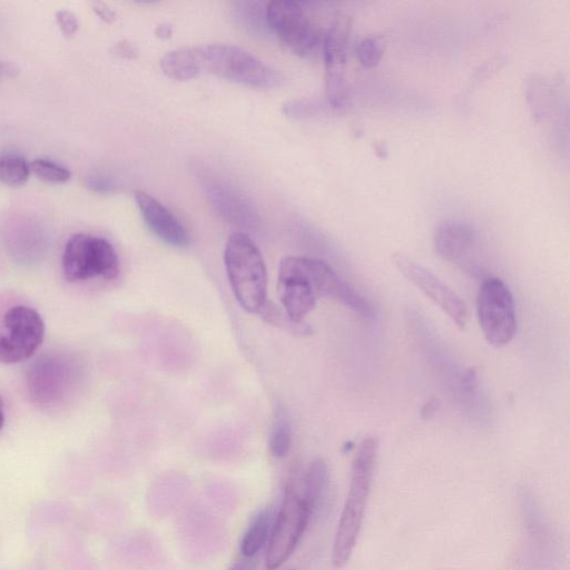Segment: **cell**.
Segmentation results:
<instances>
[{
  "label": "cell",
  "mask_w": 570,
  "mask_h": 570,
  "mask_svg": "<svg viewBox=\"0 0 570 570\" xmlns=\"http://www.w3.org/2000/svg\"><path fill=\"white\" fill-rule=\"evenodd\" d=\"M277 289L285 313L294 321H303L317 301L307 274L306 257L286 256L281 261Z\"/></svg>",
  "instance_id": "obj_11"
},
{
  "label": "cell",
  "mask_w": 570,
  "mask_h": 570,
  "mask_svg": "<svg viewBox=\"0 0 570 570\" xmlns=\"http://www.w3.org/2000/svg\"><path fill=\"white\" fill-rule=\"evenodd\" d=\"M384 51V42L380 37H367L356 48L360 62L367 68L374 67L381 60Z\"/></svg>",
  "instance_id": "obj_23"
},
{
  "label": "cell",
  "mask_w": 570,
  "mask_h": 570,
  "mask_svg": "<svg viewBox=\"0 0 570 570\" xmlns=\"http://www.w3.org/2000/svg\"><path fill=\"white\" fill-rule=\"evenodd\" d=\"M328 487V470L322 459L314 460L305 471L302 487L298 489L302 498L314 511L322 503Z\"/></svg>",
  "instance_id": "obj_17"
},
{
  "label": "cell",
  "mask_w": 570,
  "mask_h": 570,
  "mask_svg": "<svg viewBox=\"0 0 570 570\" xmlns=\"http://www.w3.org/2000/svg\"><path fill=\"white\" fill-rule=\"evenodd\" d=\"M61 266L68 282H80L94 277L115 279L120 273V263L114 246L105 238L78 233L66 243Z\"/></svg>",
  "instance_id": "obj_4"
},
{
  "label": "cell",
  "mask_w": 570,
  "mask_h": 570,
  "mask_svg": "<svg viewBox=\"0 0 570 570\" xmlns=\"http://www.w3.org/2000/svg\"><path fill=\"white\" fill-rule=\"evenodd\" d=\"M272 514L268 509L261 510L253 517L240 541V552L244 557L253 558L265 544L272 530Z\"/></svg>",
  "instance_id": "obj_18"
},
{
  "label": "cell",
  "mask_w": 570,
  "mask_h": 570,
  "mask_svg": "<svg viewBox=\"0 0 570 570\" xmlns=\"http://www.w3.org/2000/svg\"><path fill=\"white\" fill-rule=\"evenodd\" d=\"M95 10L100 17H102L106 20L112 17V12L108 8L106 9L104 4H98L97 7H95Z\"/></svg>",
  "instance_id": "obj_28"
},
{
  "label": "cell",
  "mask_w": 570,
  "mask_h": 570,
  "mask_svg": "<svg viewBox=\"0 0 570 570\" xmlns=\"http://www.w3.org/2000/svg\"><path fill=\"white\" fill-rule=\"evenodd\" d=\"M306 269L317 298L333 299L364 317L372 316L373 309L370 303L343 281L328 264L306 257Z\"/></svg>",
  "instance_id": "obj_13"
},
{
  "label": "cell",
  "mask_w": 570,
  "mask_h": 570,
  "mask_svg": "<svg viewBox=\"0 0 570 570\" xmlns=\"http://www.w3.org/2000/svg\"><path fill=\"white\" fill-rule=\"evenodd\" d=\"M351 21L338 14L324 33L323 56L325 61L326 95L334 108H343L350 99L346 65L350 48Z\"/></svg>",
  "instance_id": "obj_9"
},
{
  "label": "cell",
  "mask_w": 570,
  "mask_h": 570,
  "mask_svg": "<svg viewBox=\"0 0 570 570\" xmlns=\"http://www.w3.org/2000/svg\"><path fill=\"white\" fill-rule=\"evenodd\" d=\"M401 274L438 305L460 328L468 320L466 306L460 296L428 268L402 253L393 255Z\"/></svg>",
  "instance_id": "obj_10"
},
{
  "label": "cell",
  "mask_w": 570,
  "mask_h": 570,
  "mask_svg": "<svg viewBox=\"0 0 570 570\" xmlns=\"http://www.w3.org/2000/svg\"><path fill=\"white\" fill-rule=\"evenodd\" d=\"M117 52L122 56L129 57L131 53H135V49L132 46L127 43L117 45Z\"/></svg>",
  "instance_id": "obj_27"
},
{
  "label": "cell",
  "mask_w": 570,
  "mask_h": 570,
  "mask_svg": "<svg viewBox=\"0 0 570 570\" xmlns=\"http://www.w3.org/2000/svg\"><path fill=\"white\" fill-rule=\"evenodd\" d=\"M30 175V165L26 158L14 151L0 154V183L18 187L23 185Z\"/></svg>",
  "instance_id": "obj_19"
},
{
  "label": "cell",
  "mask_w": 570,
  "mask_h": 570,
  "mask_svg": "<svg viewBox=\"0 0 570 570\" xmlns=\"http://www.w3.org/2000/svg\"><path fill=\"white\" fill-rule=\"evenodd\" d=\"M88 188L99 194H109L115 190L114 181L100 174H94L86 178Z\"/></svg>",
  "instance_id": "obj_25"
},
{
  "label": "cell",
  "mask_w": 570,
  "mask_h": 570,
  "mask_svg": "<svg viewBox=\"0 0 570 570\" xmlns=\"http://www.w3.org/2000/svg\"><path fill=\"white\" fill-rule=\"evenodd\" d=\"M266 22L281 42L297 56H314L323 49L324 35L308 20L298 2L288 0L268 2Z\"/></svg>",
  "instance_id": "obj_7"
},
{
  "label": "cell",
  "mask_w": 570,
  "mask_h": 570,
  "mask_svg": "<svg viewBox=\"0 0 570 570\" xmlns=\"http://www.w3.org/2000/svg\"><path fill=\"white\" fill-rule=\"evenodd\" d=\"M377 451V439L368 436L361 442L354 456L350 489L333 543L332 562L335 568H342L348 561L355 547L370 494Z\"/></svg>",
  "instance_id": "obj_1"
},
{
  "label": "cell",
  "mask_w": 570,
  "mask_h": 570,
  "mask_svg": "<svg viewBox=\"0 0 570 570\" xmlns=\"http://www.w3.org/2000/svg\"><path fill=\"white\" fill-rule=\"evenodd\" d=\"M262 318L268 324L279 326L288 332L307 335L311 334L312 330L304 321L292 320L283 309H279L276 305L266 302L262 311L259 312Z\"/></svg>",
  "instance_id": "obj_21"
},
{
  "label": "cell",
  "mask_w": 570,
  "mask_h": 570,
  "mask_svg": "<svg viewBox=\"0 0 570 570\" xmlns=\"http://www.w3.org/2000/svg\"><path fill=\"white\" fill-rule=\"evenodd\" d=\"M434 248L444 261L473 275L481 274V267L475 262L478 233L472 225L460 220L443 222L435 229Z\"/></svg>",
  "instance_id": "obj_12"
},
{
  "label": "cell",
  "mask_w": 570,
  "mask_h": 570,
  "mask_svg": "<svg viewBox=\"0 0 570 570\" xmlns=\"http://www.w3.org/2000/svg\"><path fill=\"white\" fill-rule=\"evenodd\" d=\"M29 165L30 171L47 183L62 184L71 176L68 168L48 158H36Z\"/></svg>",
  "instance_id": "obj_22"
},
{
  "label": "cell",
  "mask_w": 570,
  "mask_h": 570,
  "mask_svg": "<svg viewBox=\"0 0 570 570\" xmlns=\"http://www.w3.org/2000/svg\"><path fill=\"white\" fill-rule=\"evenodd\" d=\"M476 314L487 342L500 347L508 344L517 332L513 296L499 278L484 279L476 296Z\"/></svg>",
  "instance_id": "obj_6"
},
{
  "label": "cell",
  "mask_w": 570,
  "mask_h": 570,
  "mask_svg": "<svg viewBox=\"0 0 570 570\" xmlns=\"http://www.w3.org/2000/svg\"><path fill=\"white\" fill-rule=\"evenodd\" d=\"M205 188L215 210L227 222L245 228H255L259 222L254 205L227 183L212 177L205 179Z\"/></svg>",
  "instance_id": "obj_14"
},
{
  "label": "cell",
  "mask_w": 570,
  "mask_h": 570,
  "mask_svg": "<svg viewBox=\"0 0 570 570\" xmlns=\"http://www.w3.org/2000/svg\"><path fill=\"white\" fill-rule=\"evenodd\" d=\"M3 72H4L3 65H2V63H0V79H1V77H2V75H3Z\"/></svg>",
  "instance_id": "obj_30"
},
{
  "label": "cell",
  "mask_w": 570,
  "mask_h": 570,
  "mask_svg": "<svg viewBox=\"0 0 570 570\" xmlns=\"http://www.w3.org/2000/svg\"><path fill=\"white\" fill-rule=\"evenodd\" d=\"M312 514L313 510L292 481L286 489L281 510L271 530L266 552L268 570L277 569L292 556Z\"/></svg>",
  "instance_id": "obj_5"
},
{
  "label": "cell",
  "mask_w": 570,
  "mask_h": 570,
  "mask_svg": "<svg viewBox=\"0 0 570 570\" xmlns=\"http://www.w3.org/2000/svg\"><path fill=\"white\" fill-rule=\"evenodd\" d=\"M3 424H4L3 400L0 395V430L3 428Z\"/></svg>",
  "instance_id": "obj_29"
},
{
  "label": "cell",
  "mask_w": 570,
  "mask_h": 570,
  "mask_svg": "<svg viewBox=\"0 0 570 570\" xmlns=\"http://www.w3.org/2000/svg\"><path fill=\"white\" fill-rule=\"evenodd\" d=\"M292 442L291 425L284 414L276 415L268 438V449L276 459L287 455Z\"/></svg>",
  "instance_id": "obj_20"
},
{
  "label": "cell",
  "mask_w": 570,
  "mask_h": 570,
  "mask_svg": "<svg viewBox=\"0 0 570 570\" xmlns=\"http://www.w3.org/2000/svg\"><path fill=\"white\" fill-rule=\"evenodd\" d=\"M161 70L175 80H189L200 71L196 47H185L166 52L160 59Z\"/></svg>",
  "instance_id": "obj_16"
},
{
  "label": "cell",
  "mask_w": 570,
  "mask_h": 570,
  "mask_svg": "<svg viewBox=\"0 0 570 570\" xmlns=\"http://www.w3.org/2000/svg\"><path fill=\"white\" fill-rule=\"evenodd\" d=\"M135 199L144 222L158 238L175 247L189 245L186 228L158 199L145 191H137Z\"/></svg>",
  "instance_id": "obj_15"
},
{
  "label": "cell",
  "mask_w": 570,
  "mask_h": 570,
  "mask_svg": "<svg viewBox=\"0 0 570 570\" xmlns=\"http://www.w3.org/2000/svg\"><path fill=\"white\" fill-rule=\"evenodd\" d=\"M56 21L66 37H72L79 28L78 18L72 11L67 9H60L56 12Z\"/></svg>",
  "instance_id": "obj_24"
},
{
  "label": "cell",
  "mask_w": 570,
  "mask_h": 570,
  "mask_svg": "<svg viewBox=\"0 0 570 570\" xmlns=\"http://www.w3.org/2000/svg\"><path fill=\"white\" fill-rule=\"evenodd\" d=\"M256 562L253 558L244 557L233 563L228 570H255Z\"/></svg>",
  "instance_id": "obj_26"
},
{
  "label": "cell",
  "mask_w": 570,
  "mask_h": 570,
  "mask_svg": "<svg viewBox=\"0 0 570 570\" xmlns=\"http://www.w3.org/2000/svg\"><path fill=\"white\" fill-rule=\"evenodd\" d=\"M200 71L255 88H274L283 81L282 73L246 50L225 43L196 47Z\"/></svg>",
  "instance_id": "obj_3"
},
{
  "label": "cell",
  "mask_w": 570,
  "mask_h": 570,
  "mask_svg": "<svg viewBox=\"0 0 570 570\" xmlns=\"http://www.w3.org/2000/svg\"><path fill=\"white\" fill-rule=\"evenodd\" d=\"M224 263L233 294L239 305L259 314L267 299V272L263 256L244 233H234L226 242Z\"/></svg>",
  "instance_id": "obj_2"
},
{
  "label": "cell",
  "mask_w": 570,
  "mask_h": 570,
  "mask_svg": "<svg viewBox=\"0 0 570 570\" xmlns=\"http://www.w3.org/2000/svg\"><path fill=\"white\" fill-rule=\"evenodd\" d=\"M0 333V363L14 364L30 358L42 344L45 323L40 314L26 305L9 308Z\"/></svg>",
  "instance_id": "obj_8"
}]
</instances>
